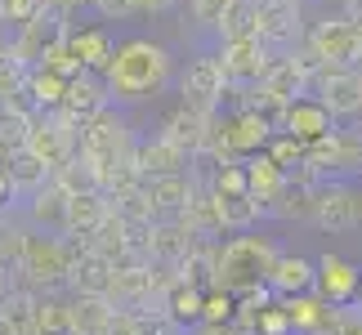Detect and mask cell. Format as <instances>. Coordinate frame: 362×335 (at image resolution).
I'll return each instance as SVG.
<instances>
[{
	"label": "cell",
	"instance_id": "d6a6232c",
	"mask_svg": "<svg viewBox=\"0 0 362 335\" xmlns=\"http://www.w3.org/2000/svg\"><path fill=\"white\" fill-rule=\"evenodd\" d=\"M344 18H354V23H362V0H344Z\"/></svg>",
	"mask_w": 362,
	"mask_h": 335
},
{
	"label": "cell",
	"instance_id": "5b68a950",
	"mask_svg": "<svg viewBox=\"0 0 362 335\" xmlns=\"http://www.w3.org/2000/svg\"><path fill=\"white\" fill-rule=\"evenodd\" d=\"M228 86V76H224V67H219V59H197V63H188V72H184V99L192 107H202V112H211L219 103V94H224Z\"/></svg>",
	"mask_w": 362,
	"mask_h": 335
},
{
	"label": "cell",
	"instance_id": "4dcf8cb0",
	"mask_svg": "<svg viewBox=\"0 0 362 335\" xmlns=\"http://www.w3.org/2000/svg\"><path fill=\"white\" fill-rule=\"evenodd\" d=\"M206 317H211V322L228 317V295H224V300H219V295H215V300H206Z\"/></svg>",
	"mask_w": 362,
	"mask_h": 335
},
{
	"label": "cell",
	"instance_id": "7a4b0ae2",
	"mask_svg": "<svg viewBox=\"0 0 362 335\" xmlns=\"http://www.w3.org/2000/svg\"><path fill=\"white\" fill-rule=\"evenodd\" d=\"M309 49L317 63H362V23L354 18H336V23H317L309 32Z\"/></svg>",
	"mask_w": 362,
	"mask_h": 335
},
{
	"label": "cell",
	"instance_id": "ffe728a7",
	"mask_svg": "<svg viewBox=\"0 0 362 335\" xmlns=\"http://www.w3.org/2000/svg\"><path fill=\"white\" fill-rule=\"evenodd\" d=\"M148 197H152V206H184V201H188L184 175H152Z\"/></svg>",
	"mask_w": 362,
	"mask_h": 335
},
{
	"label": "cell",
	"instance_id": "4fadbf2b",
	"mask_svg": "<svg viewBox=\"0 0 362 335\" xmlns=\"http://www.w3.org/2000/svg\"><path fill=\"white\" fill-rule=\"evenodd\" d=\"M103 99H107V94H103L99 81L90 76V67H86L81 76L67 81V107H76L81 117H99V112H103Z\"/></svg>",
	"mask_w": 362,
	"mask_h": 335
},
{
	"label": "cell",
	"instance_id": "30bf717a",
	"mask_svg": "<svg viewBox=\"0 0 362 335\" xmlns=\"http://www.w3.org/2000/svg\"><path fill=\"white\" fill-rule=\"evenodd\" d=\"M27 152H32L36 161L45 165H63L67 161V130L63 125H32V134H27Z\"/></svg>",
	"mask_w": 362,
	"mask_h": 335
},
{
	"label": "cell",
	"instance_id": "603a6c76",
	"mask_svg": "<svg viewBox=\"0 0 362 335\" xmlns=\"http://www.w3.org/2000/svg\"><path fill=\"white\" fill-rule=\"evenodd\" d=\"M36 327L45 335H67V331H72V309H63V304H40V309H36Z\"/></svg>",
	"mask_w": 362,
	"mask_h": 335
},
{
	"label": "cell",
	"instance_id": "44dd1931",
	"mask_svg": "<svg viewBox=\"0 0 362 335\" xmlns=\"http://www.w3.org/2000/svg\"><path fill=\"white\" fill-rule=\"evenodd\" d=\"M233 9H238V0H188L192 23H202V27H224Z\"/></svg>",
	"mask_w": 362,
	"mask_h": 335
},
{
	"label": "cell",
	"instance_id": "d6986e66",
	"mask_svg": "<svg viewBox=\"0 0 362 335\" xmlns=\"http://www.w3.org/2000/svg\"><path fill=\"white\" fill-rule=\"evenodd\" d=\"M362 206L354 201V192H344V188H331L322 201H317V215H322V223H349L358 219Z\"/></svg>",
	"mask_w": 362,
	"mask_h": 335
},
{
	"label": "cell",
	"instance_id": "e0dca14e",
	"mask_svg": "<svg viewBox=\"0 0 362 335\" xmlns=\"http://www.w3.org/2000/svg\"><path fill=\"white\" fill-rule=\"evenodd\" d=\"M269 282L277 290H304V286L313 282V269L304 259H273L269 264Z\"/></svg>",
	"mask_w": 362,
	"mask_h": 335
},
{
	"label": "cell",
	"instance_id": "f1b7e54d",
	"mask_svg": "<svg viewBox=\"0 0 362 335\" xmlns=\"http://www.w3.org/2000/svg\"><path fill=\"white\" fill-rule=\"evenodd\" d=\"M94 5H99L107 18H130L134 13V0H94Z\"/></svg>",
	"mask_w": 362,
	"mask_h": 335
},
{
	"label": "cell",
	"instance_id": "8992f818",
	"mask_svg": "<svg viewBox=\"0 0 362 335\" xmlns=\"http://www.w3.org/2000/svg\"><path fill=\"white\" fill-rule=\"evenodd\" d=\"M282 130L300 134L304 143H313V139L331 134V107L322 99H296L286 107V117H282Z\"/></svg>",
	"mask_w": 362,
	"mask_h": 335
},
{
	"label": "cell",
	"instance_id": "52a82bcc",
	"mask_svg": "<svg viewBox=\"0 0 362 335\" xmlns=\"http://www.w3.org/2000/svg\"><path fill=\"white\" fill-rule=\"evenodd\" d=\"M67 49L76 54L81 63L90 67H107L112 63V54H117V45H112V36L103 32V27H81V32H67Z\"/></svg>",
	"mask_w": 362,
	"mask_h": 335
},
{
	"label": "cell",
	"instance_id": "7402d4cb",
	"mask_svg": "<svg viewBox=\"0 0 362 335\" xmlns=\"http://www.w3.org/2000/svg\"><path fill=\"white\" fill-rule=\"evenodd\" d=\"M107 317H112V313H107L99 300H76L72 304V331H86V335L90 331H103Z\"/></svg>",
	"mask_w": 362,
	"mask_h": 335
},
{
	"label": "cell",
	"instance_id": "9c48e42d",
	"mask_svg": "<svg viewBox=\"0 0 362 335\" xmlns=\"http://www.w3.org/2000/svg\"><path fill=\"white\" fill-rule=\"evenodd\" d=\"M184 157H188V148H184V143H175V139H165V134L139 148V165H144L148 175H179Z\"/></svg>",
	"mask_w": 362,
	"mask_h": 335
},
{
	"label": "cell",
	"instance_id": "74e56055",
	"mask_svg": "<svg viewBox=\"0 0 362 335\" xmlns=\"http://www.w3.org/2000/svg\"><path fill=\"white\" fill-rule=\"evenodd\" d=\"M358 335H362V331H358Z\"/></svg>",
	"mask_w": 362,
	"mask_h": 335
},
{
	"label": "cell",
	"instance_id": "83f0119b",
	"mask_svg": "<svg viewBox=\"0 0 362 335\" xmlns=\"http://www.w3.org/2000/svg\"><path fill=\"white\" fill-rule=\"evenodd\" d=\"M175 317H179V322H192V317H202L206 313V304H202V295H197V290H175Z\"/></svg>",
	"mask_w": 362,
	"mask_h": 335
},
{
	"label": "cell",
	"instance_id": "cb8c5ba5",
	"mask_svg": "<svg viewBox=\"0 0 362 335\" xmlns=\"http://www.w3.org/2000/svg\"><path fill=\"white\" fill-rule=\"evenodd\" d=\"M219 197H250L246 165H224V170H219Z\"/></svg>",
	"mask_w": 362,
	"mask_h": 335
},
{
	"label": "cell",
	"instance_id": "484cf974",
	"mask_svg": "<svg viewBox=\"0 0 362 335\" xmlns=\"http://www.w3.org/2000/svg\"><path fill=\"white\" fill-rule=\"evenodd\" d=\"M45 9V0H0V23H32Z\"/></svg>",
	"mask_w": 362,
	"mask_h": 335
},
{
	"label": "cell",
	"instance_id": "f546056e",
	"mask_svg": "<svg viewBox=\"0 0 362 335\" xmlns=\"http://www.w3.org/2000/svg\"><path fill=\"white\" fill-rule=\"evenodd\" d=\"M103 335H139V327L125 313H117V317H107V322H103Z\"/></svg>",
	"mask_w": 362,
	"mask_h": 335
},
{
	"label": "cell",
	"instance_id": "6da1fadb",
	"mask_svg": "<svg viewBox=\"0 0 362 335\" xmlns=\"http://www.w3.org/2000/svg\"><path fill=\"white\" fill-rule=\"evenodd\" d=\"M107 72V90L125 103H139V99H152L165 81H170V49L157 45L148 36H130L121 40L112 63L103 67Z\"/></svg>",
	"mask_w": 362,
	"mask_h": 335
},
{
	"label": "cell",
	"instance_id": "d590c367",
	"mask_svg": "<svg viewBox=\"0 0 362 335\" xmlns=\"http://www.w3.org/2000/svg\"><path fill=\"white\" fill-rule=\"evenodd\" d=\"M259 5H273V0H259Z\"/></svg>",
	"mask_w": 362,
	"mask_h": 335
},
{
	"label": "cell",
	"instance_id": "ba28073f",
	"mask_svg": "<svg viewBox=\"0 0 362 335\" xmlns=\"http://www.w3.org/2000/svg\"><path fill=\"white\" fill-rule=\"evenodd\" d=\"M269 139H273V121L264 112H242L228 125V148H238V152H259Z\"/></svg>",
	"mask_w": 362,
	"mask_h": 335
},
{
	"label": "cell",
	"instance_id": "d4e9b609",
	"mask_svg": "<svg viewBox=\"0 0 362 335\" xmlns=\"http://www.w3.org/2000/svg\"><path fill=\"white\" fill-rule=\"evenodd\" d=\"M215 211L224 223H250L255 219V197H219Z\"/></svg>",
	"mask_w": 362,
	"mask_h": 335
},
{
	"label": "cell",
	"instance_id": "8d00e7d4",
	"mask_svg": "<svg viewBox=\"0 0 362 335\" xmlns=\"http://www.w3.org/2000/svg\"><path fill=\"white\" fill-rule=\"evenodd\" d=\"M358 125H362V112H358Z\"/></svg>",
	"mask_w": 362,
	"mask_h": 335
},
{
	"label": "cell",
	"instance_id": "277c9868",
	"mask_svg": "<svg viewBox=\"0 0 362 335\" xmlns=\"http://www.w3.org/2000/svg\"><path fill=\"white\" fill-rule=\"evenodd\" d=\"M264 36H233L219 49V67H224L228 81H264L269 72V59H264Z\"/></svg>",
	"mask_w": 362,
	"mask_h": 335
},
{
	"label": "cell",
	"instance_id": "e575fe53",
	"mask_svg": "<svg viewBox=\"0 0 362 335\" xmlns=\"http://www.w3.org/2000/svg\"><path fill=\"white\" fill-rule=\"evenodd\" d=\"M5 192H9V179H5V175H0V197H5Z\"/></svg>",
	"mask_w": 362,
	"mask_h": 335
},
{
	"label": "cell",
	"instance_id": "4316f807",
	"mask_svg": "<svg viewBox=\"0 0 362 335\" xmlns=\"http://www.w3.org/2000/svg\"><path fill=\"white\" fill-rule=\"evenodd\" d=\"M300 143H304L300 134H291V130H277V134L269 139V157H273L277 165H286L291 157H300Z\"/></svg>",
	"mask_w": 362,
	"mask_h": 335
},
{
	"label": "cell",
	"instance_id": "836d02e7",
	"mask_svg": "<svg viewBox=\"0 0 362 335\" xmlns=\"http://www.w3.org/2000/svg\"><path fill=\"white\" fill-rule=\"evenodd\" d=\"M45 5H54V9H63V13H67V9H81V5H90V0H45Z\"/></svg>",
	"mask_w": 362,
	"mask_h": 335
},
{
	"label": "cell",
	"instance_id": "1f68e13d",
	"mask_svg": "<svg viewBox=\"0 0 362 335\" xmlns=\"http://www.w3.org/2000/svg\"><path fill=\"white\" fill-rule=\"evenodd\" d=\"M170 5H175V0H134V13H161Z\"/></svg>",
	"mask_w": 362,
	"mask_h": 335
},
{
	"label": "cell",
	"instance_id": "8fae6325",
	"mask_svg": "<svg viewBox=\"0 0 362 335\" xmlns=\"http://www.w3.org/2000/svg\"><path fill=\"white\" fill-rule=\"evenodd\" d=\"M300 23V5L296 0H273V5H259V36L264 40H286Z\"/></svg>",
	"mask_w": 362,
	"mask_h": 335
},
{
	"label": "cell",
	"instance_id": "3957f363",
	"mask_svg": "<svg viewBox=\"0 0 362 335\" xmlns=\"http://www.w3.org/2000/svg\"><path fill=\"white\" fill-rule=\"evenodd\" d=\"M317 99L331 107V117H358L362 112V72L358 67L327 63V72L317 76Z\"/></svg>",
	"mask_w": 362,
	"mask_h": 335
},
{
	"label": "cell",
	"instance_id": "2e32d148",
	"mask_svg": "<svg viewBox=\"0 0 362 335\" xmlns=\"http://www.w3.org/2000/svg\"><path fill=\"white\" fill-rule=\"evenodd\" d=\"M27 264H32V273H40V277H59L67 269V255L54 242H45V237H32V242H27Z\"/></svg>",
	"mask_w": 362,
	"mask_h": 335
},
{
	"label": "cell",
	"instance_id": "5bb4252c",
	"mask_svg": "<svg viewBox=\"0 0 362 335\" xmlns=\"http://www.w3.org/2000/svg\"><path fill=\"white\" fill-rule=\"evenodd\" d=\"M246 175H250V197L269 201V197H277V192H282V165H277L269 152L250 161V165H246Z\"/></svg>",
	"mask_w": 362,
	"mask_h": 335
},
{
	"label": "cell",
	"instance_id": "ac0fdd59",
	"mask_svg": "<svg viewBox=\"0 0 362 335\" xmlns=\"http://www.w3.org/2000/svg\"><path fill=\"white\" fill-rule=\"evenodd\" d=\"M354 286H358V273L344 259H327L322 264V290H327L331 300H349Z\"/></svg>",
	"mask_w": 362,
	"mask_h": 335
},
{
	"label": "cell",
	"instance_id": "7c38bea8",
	"mask_svg": "<svg viewBox=\"0 0 362 335\" xmlns=\"http://www.w3.org/2000/svg\"><path fill=\"white\" fill-rule=\"evenodd\" d=\"M27 94H32L36 107H59V103H67V76H59L54 67L40 63L36 72L27 76Z\"/></svg>",
	"mask_w": 362,
	"mask_h": 335
},
{
	"label": "cell",
	"instance_id": "9a60e30c",
	"mask_svg": "<svg viewBox=\"0 0 362 335\" xmlns=\"http://www.w3.org/2000/svg\"><path fill=\"white\" fill-rule=\"evenodd\" d=\"M67 228H81V233H99L103 228V201L81 192V197H67Z\"/></svg>",
	"mask_w": 362,
	"mask_h": 335
}]
</instances>
